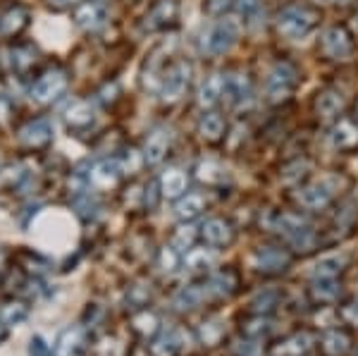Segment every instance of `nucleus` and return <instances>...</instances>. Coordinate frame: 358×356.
Listing matches in <instances>:
<instances>
[{"mask_svg":"<svg viewBox=\"0 0 358 356\" xmlns=\"http://www.w3.org/2000/svg\"><path fill=\"white\" fill-rule=\"evenodd\" d=\"M317 24V13L303 5H289L277 15V29L289 41H301Z\"/></svg>","mask_w":358,"mask_h":356,"instance_id":"1","label":"nucleus"},{"mask_svg":"<svg viewBox=\"0 0 358 356\" xmlns=\"http://www.w3.org/2000/svg\"><path fill=\"white\" fill-rule=\"evenodd\" d=\"M241 34V22L234 20V17H224V20H217L215 24L206 31L203 36V50L208 55H224L234 48L236 41H239Z\"/></svg>","mask_w":358,"mask_h":356,"instance_id":"2","label":"nucleus"},{"mask_svg":"<svg viewBox=\"0 0 358 356\" xmlns=\"http://www.w3.org/2000/svg\"><path fill=\"white\" fill-rule=\"evenodd\" d=\"M67 84H69L67 72L62 70V67L53 65L38 74V79L31 84V89H29V96H31V101L38 103V106H48V103L57 101L65 94Z\"/></svg>","mask_w":358,"mask_h":356,"instance_id":"3","label":"nucleus"},{"mask_svg":"<svg viewBox=\"0 0 358 356\" xmlns=\"http://www.w3.org/2000/svg\"><path fill=\"white\" fill-rule=\"evenodd\" d=\"M299 74L289 65V62H277L273 70L265 77V94H268L270 103H282L292 96V91L296 89Z\"/></svg>","mask_w":358,"mask_h":356,"instance_id":"4","label":"nucleus"},{"mask_svg":"<svg viewBox=\"0 0 358 356\" xmlns=\"http://www.w3.org/2000/svg\"><path fill=\"white\" fill-rule=\"evenodd\" d=\"M189 82H192V65L187 60H177L163 74V84H160V99L165 103H177L187 94Z\"/></svg>","mask_w":358,"mask_h":356,"instance_id":"5","label":"nucleus"},{"mask_svg":"<svg viewBox=\"0 0 358 356\" xmlns=\"http://www.w3.org/2000/svg\"><path fill=\"white\" fill-rule=\"evenodd\" d=\"M17 141L27 151H41L48 148L53 141V122L48 118H34L27 120L20 129H17Z\"/></svg>","mask_w":358,"mask_h":356,"instance_id":"6","label":"nucleus"},{"mask_svg":"<svg viewBox=\"0 0 358 356\" xmlns=\"http://www.w3.org/2000/svg\"><path fill=\"white\" fill-rule=\"evenodd\" d=\"M270 227H273L275 232H280L282 237L289 239L296 249H310V246H313V232H310L306 220H301L299 215H292V213L275 215Z\"/></svg>","mask_w":358,"mask_h":356,"instance_id":"7","label":"nucleus"},{"mask_svg":"<svg viewBox=\"0 0 358 356\" xmlns=\"http://www.w3.org/2000/svg\"><path fill=\"white\" fill-rule=\"evenodd\" d=\"M320 48L330 60H349L354 53V43H351V36L344 27L325 29L320 36Z\"/></svg>","mask_w":358,"mask_h":356,"instance_id":"8","label":"nucleus"},{"mask_svg":"<svg viewBox=\"0 0 358 356\" xmlns=\"http://www.w3.org/2000/svg\"><path fill=\"white\" fill-rule=\"evenodd\" d=\"M72 20L84 31H96V29H101L108 22V8L103 3H98V0H82L74 8Z\"/></svg>","mask_w":358,"mask_h":356,"instance_id":"9","label":"nucleus"},{"mask_svg":"<svg viewBox=\"0 0 358 356\" xmlns=\"http://www.w3.org/2000/svg\"><path fill=\"white\" fill-rule=\"evenodd\" d=\"M222 99L232 108H248L253 103V86L246 74H227Z\"/></svg>","mask_w":358,"mask_h":356,"instance_id":"10","label":"nucleus"},{"mask_svg":"<svg viewBox=\"0 0 358 356\" xmlns=\"http://www.w3.org/2000/svg\"><path fill=\"white\" fill-rule=\"evenodd\" d=\"M120 175H122V168H120L117 158L113 160H98L89 168L86 172V177H89V189L94 187L98 192H103V189H113L117 185Z\"/></svg>","mask_w":358,"mask_h":356,"instance_id":"11","label":"nucleus"},{"mask_svg":"<svg viewBox=\"0 0 358 356\" xmlns=\"http://www.w3.org/2000/svg\"><path fill=\"white\" fill-rule=\"evenodd\" d=\"M172 143V131L167 127H155L151 134L146 136V143H143V160L148 165H158L163 163V158L170 151Z\"/></svg>","mask_w":358,"mask_h":356,"instance_id":"12","label":"nucleus"},{"mask_svg":"<svg viewBox=\"0 0 358 356\" xmlns=\"http://www.w3.org/2000/svg\"><path fill=\"white\" fill-rule=\"evenodd\" d=\"M62 118H65V124L69 129L82 131V129H89L91 124L96 122V111H94V106H91V101L77 99L65 108Z\"/></svg>","mask_w":358,"mask_h":356,"instance_id":"13","label":"nucleus"},{"mask_svg":"<svg viewBox=\"0 0 358 356\" xmlns=\"http://www.w3.org/2000/svg\"><path fill=\"white\" fill-rule=\"evenodd\" d=\"M8 60L15 74L27 77V74L38 65V48L34 43H15L13 48L8 50Z\"/></svg>","mask_w":358,"mask_h":356,"instance_id":"14","label":"nucleus"},{"mask_svg":"<svg viewBox=\"0 0 358 356\" xmlns=\"http://www.w3.org/2000/svg\"><path fill=\"white\" fill-rule=\"evenodd\" d=\"M334 197V189L330 187V182L322 180V182H313V185L303 187L299 192V201H301L303 208H310V211H317V208H325L327 204L332 201Z\"/></svg>","mask_w":358,"mask_h":356,"instance_id":"15","label":"nucleus"},{"mask_svg":"<svg viewBox=\"0 0 358 356\" xmlns=\"http://www.w3.org/2000/svg\"><path fill=\"white\" fill-rule=\"evenodd\" d=\"M177 13H179V8L175 0H158L151 8V13L146 15V29H151V31L167 29L170 24H175Z\"/></svg>","mask_w":358,"mask_h":356,"instance_id":"16","label":"nucleus"},{"mask_svg":"<svg viewBox=\"0 0 358 356\" xmlns=\"http://www.w3.org/2000/svg\"><path fill=\"white\" fill-rule=\"evenodd\" d=\"M165 57H163V50H153L151 55H148L146 65H143V72H141V84L146 91H155L158 94L160 91V84H163V74L167 67L163 65Z\"/></svg>","mask_w":358,"mask_h":356,"instance_id":"17","label":"nucleus"},{"mask_svg":"<svg viewBox=\"0 0 358 356\" xmlns=\"http://www.w3.org/2000/svg\"><path fill=\"white\" fill-rule=\"evenodd\" d=\"M29 27V10L22 5H10L0 13V36H17Z\"/></svg>","mask_w":358,"mask_h":356,"instance_id":"18","label":"nucleus"},{"mask_svg":"<svg viewBox=\"0 0 358 356\" xmlns=\"http://www.w3.org/2000/svg\"><path fill=\"white\" fill-rule=\"evenodd\" d=\"M344 111V96L337 89H322L315 96V113L322 120L339 118V113Z\"/></svg>","mask_w":358,"mask_h":356,"instance_id":"19","label":"nucleus"},{"mask_svg":"<svg viewBox=\"0 0 358 356\" xmlns=\"http://www.w3.org/2000/svg\"><path fill=\"white\" fill-rule=\"evenodd\" d=\"M201 237L210 246H224L234 239V229L227 220H222V218H210V220H206L203 227H201Z\"/></svg>","mask_w":358,"mask_h":356,"instance_id":"20","label":"nucleus"},{"mask_svg":"<svg viewBox=\"0 0 358 356\" xmlns=\"http://www.w3.org/2000/svg\"><path fill=\"white\" fill-rule=\"evenodd\" d=\"M330 139L337 151H351L358 146V124L349 118H339V122L332 127Z\"/></svg>","mask_w":358,"mask_h":356,"instance_id":"21","label":"nucleus"},{"mask_svg":"<svg viewBox=\"0 0 358 356\" xmlns=\"http://www.w3.org/2000/svg\"><path fill=\"white\" fill-rule=\"evenodd\" d=\"M224 82H227V74H210L206 77V82L199 89V103L203 108H213L217 101H222L224 94Z\"/></svg>","mask_w":358,"mask_h":356,"instance_id":"22","label":"nucleus"},{"mask_svg":"<svg viewBox=\"0 0 358 356\" xmlns=\"http://www.w3.org/2000/svg\"><path fill=\"white\" fill-rule=\"evenodd\" d=\"M199 134L203 136L206 141H217V139H222V134H224V118L220 113H215V111H208L201 115V120H199Z\"/></svg>","mask_w":358,"mask_h":356,"instance_id":"23","label":"nucleus"},{"mask_svg":"<svg viewBox=\"0 0 358 356\" xmlns=\"http://www.w3.org/2000/svg\"><path fill=\"white\" fill-rule=\"evenodd\" d=\"M253 263H256L258 271H282V268L289 263V256H287L285 251L268 246V249H261L253 256Z\"/></svg>","mask_w":358,"mask_h":356,"instance_id":"24","label":"nucleus"},{"mask_svg":"<svg viewBox=\"0 0 358 356\" xmlns=\"http://www.w3.org/2000/svg\"><path fill=\"white\" fill-rule=\"evenodd\" d=\"M160 187H163V194L167 199H177L182 197L184 192H187V172L184 170H167L163 175V180H160Z\"/></svg>","mask_w":358,"mask_h":356,"instance_id":"25","label":"nucleus"},{"mask_svg":"<svg viewBox=\"0 0 358 356\" xmlns=\"http://www.w3.org/2000/svg\"><path fill=\"white\" fill-rule=\"evenodd\" d=\"M196 175H199V180L206 182V185H222V182L227 180V170H224L220 163H215V160H201V163L196 165Z\"/></svg>","mask_w":358,"mask_h":356,"instance_id":"26","label":"nucleus"},{"mask_svg":"<svg viewBox=\"0 0 358 356\" xmlns=\"http://www.w3.org/2000/svg\"><path fill=\"white\" fill-rule=\"evenodd\" d=\"M310 335H306V332H301V335H292L289 340H285L280 344V347L275 349V356H299L303 354L306 349H310Z\"/></svg>","mask_w":358,"mask_h":356,"instance_id":"27","label":"nucleus"},{"mask_svg":"<svg viewBox=\"0 0 358 356\" xmlns=\"http://www.w3.org/2000/svg\"><path fill=\"white\" fill-rule=\"evenodd\" d=\"M344 266H346V256H337V254L325 256L313 266V275L315 278H334V275L344 271Z\"/></svg>","mask_w":358,"mask_h":356,"instance_id":"28","label":"nucleus"},{"mask_svg":"<svg viewBox=\"0 0 358 356\" xmlns=\"http://www.w3.org/2000/svg\"><path fill=\"white\" fill-rule=\"evenodd\" d=\"M206 208V199L201 194H187L182 201L177 204V215L184 218V220H192Z\"/></svg>","mask_w":358,"mask_h":356,"instance_id":"29","label":"nucleus"},{"mask_svg":"<svg viewBox=\"0 0 358 356\" xmlns=\"http://www.w3.org/2000/svg\"><path fill=\"white\" fill-rule=\"evenodd\" d=\"M313 294H315V299H320V301H332V299H337V294H339L337 280H334V278H315V283H313Z\"/></svg>","mask_w":358,"mask_h":356,"instance_id":"30","label":"nucleus"},{"mask_svg":"<svg viewBox=\"0 0 358 356\" xmlns=\"http://www.w3.org/2000/svg\"><path fill=\"white\" fill-rule=\"evenodd\" d=\"M322 349H325V352L330 354V356L344 354L346 349H349V337H346L344 332H339V330L327 332V335L322 337Z\"/></svg>","mask_w":358,"mask_h":356,"instance_id":"31","label":"nucleus"},{"mask_svg":"<svg viewBox=\"0 0 358 356\" xmlns=\"http://www.w3.org/2000/svg\"><path fill=\"white\" fill-rule=\"evenodd\" d=\"M232 287H234L232 275L217 273V275H213V278H210V283H208L206 290L213 292V294H217V297H224V294H229V292H232Z\"/></svg>","mask_w":358,"mask_h":356,"instance_id":"32","label":"nucleus"},{"mask_svg":"<svg viewBox=\"0 0 358 356\" xmlns=\"http://www.w3.org/2000/svg\"><path fill=\"white\" fill-rule=\"evenodd\" d=\"M151 352L153 356H172L177 352V340H175V332H170V335H165L160 337V340H155L153 342V347H151Z\"/></svg>","mask_w":358,"mask_h":356,"instance_id":"33","label":"nucleus"},{"mask_svg":"<svg viewBox=\"0 0 358 356\" xmlns=\"http://www.w3.org/2000/svg\"><path fill=\"white\" fill-rule=\"evenodd\" d=\"M210 263H213V254H208L206 249H194L192 254L187 256V266L192 268V271H206Z\"/></svg>","mask_w":358,"mask_h":356,"instance_id":"34","label":"nucleus"},{"mask_svg":"<svg viewBox=\"0 0 358 356\" xmlns=\"http://www.w3.org/2000/svg\"><path fill=\"white\" fill-rule=\"evenodd\" d=\"M194 237H196L194 227H177L175 237H172V246H175L177 251H187L189 246L194 244Z\"/></svg>","mask_w":358,"mask_h":356,"instance_id":"35","label":"nucleus"},{"mask_svg":"<svg viewBox=\"0 0 358 356\" xmlns=\"http://www.w3.org/2000/svg\"><path fill=\"white\" fill-rule=\"evenodd\" d=\"M203 294H206L203 290H196V287H187V290L179 292L177 304H182V308H187V306H196V304H199L201 299H203Z\"/></svg>","mask_w":358,"mask_h":356,"instance_id":"36","label":"nucleus"},{"mask_svg":"<svg viewBox=\"0 0 358 356\" xmlns=\"http://www.w3.org/2000/svg\"><path fill=\"white\" fill-rule=\"evenodd\" d=\"M277 301V292L275 290H265L261 294L253 299V306H256V311H268V308H273Z\"/></svg>","mask_w":358,"mask_h":356,"instance_id":"37","label":"nucleus"},{"mask_svg":"<svg viewBox=\"0 0 358 356\" xmlns=\"http://www.w3.org/2000/svg\"><path fill=\"white\" fill-rule=\"evenodd\" d=\"M13 115H15L13 101H10L8 96L0 94V124H8L10 120H13Z\"/></svg>","mask_w":358,"mask_h":356,"instance_id":"38","label":"nucleus"},{"mask_svg":"<svg viewBox=\"0 0 358 356\" xmlns=\"http://www.w3.org/2000/svg\"><path fill=\"white\" fill-rule=\"evenodd\" d=\"M175 246H172V249H163L160 251V268H163V271H175V266H177V254H175Z\"/></svg>","mask_w":358,"mask_h":356,"instance_id":"39","label":"nucleus"},{"mask_svg":"<svg viewBox=\"0 0 358 356\" xmlns=\"http://www.w3.org/2000/svg\"><path fill=\"white\" fill-rule=\"evenodd\" d=\"M234 5V0H206V8L210 15H224Z\"/></svg>","mask_w":358,"mask_h":356,"instance_id":"40","label":"nucleus"},{"mask_svg":"<svg viewBox=\"0 0 358 356\" xmlns=\"http://www.w3.org/2000/svg\"><path fill=\"white\" fill-rule=\"evenodd\" d=\"M270 330V323L268 320H251V323L246 325V335H251V337H261V335H265V332Z\"/></svg>","mask_w":358,"mask_h":356,"instance_id":"41","label":"nucleus"},{"mask_svg":"<svg viewBox=\"0 0 358 356\" xmlns=\"http://www.w3.org/2000/svg\"><path fill=\"white\" fill-rule=\"evenodd\" d=\"M129 156H122V158H117V163H120V168H122V172H134L138 165V158H136V151H127Z\"/></svg>","mask_w":358,"mask_h":356,"instance_id":"42","label":"nucleus"},{"mask_svg":"<svg viewBox=\"0 0 358 356\" xmlns=\"http://www.w3.org/2000/svg\"><path fill=\"white\" fill-rule=\"evenodd\" d=\"M220 332H222V328L217 323H208V325H203V330H201V335H203V340L208 342V344H213L220 337Z\"/></svg>","mask_w":358,"mask_h":356,"instance_id":"43","label":"nucleus"},{"mask_svg":"<svg viewBox=\"0 0 358 356\" xmlns=\"http://www.w3.org/2000/svg\"><path fill=\"white\" fill-rule=\"evenodd\" d=\"M82 3V0H48V5L50 8H55V10H65V8H77V5Z\"/></svg>","mask_w":358,"mask_h":356,"instance_id":"44","label":"nucleus"},{"mask_svg":"<svg viewBox=\"0 0 358 356\" xmlns=\"http://www.w3.org/2000/svg\"><path fill=\"white\" fill-rule=\"evenodd\" d=\"M136 323H138V328H141L143 332H151L155 328V318L153 315H143V318H136Z\"/></svg>","mask_w":358,"mask_h":356,"instance_id":"45","label":"nucleus"},{"mask_svg":"<svg viewBox=\"0 0 358 356\" xmlns=\"http://www.w3.org/2000/svg\"><path fill=\"white\" fill-rule=\"evenodd\" d=\"M344 315L349 320H354V323H358V301L356 304H351V306H346L344 308Z\"/></svg>","mask_w":358,"mask_h":356,"instance_id":"46","label":"nucleus"},{"mask_svg":"<svg viewBox=\"0 0 358 356\" xmlns=\"http://www.w3.org/2000/svg\"><path fill=\"white\" fill-rule=\"evenodd\" d=\"M317 5H334V3H339V0H315Z\"/></svg>","mask_w":358,"mask_h":356,"instance_id":"47","label":"nucleus"},{"mask_svg":"<svg viewBox=\"0 0 358 356\" xmlns=\"http://www.w3.org/2000/svg\"><path fill=\"white\" fill-rule=\"evenodd\" d=\"M3 261H5V251L0 249V266H3Z\"/></svg>","mask_w":358,"mask_h":356,"instance_id":"48","label":"nucleus"},{"mask_svg":"<svg viewBox=\"0 0 358 356\" xmlns=\"http://www.w3.org/2000/svg\"><path fill=\"white\" fill-rule=\"evenodd\" d=\"M356 113H358V111H356Z\"/></svg>","mask_w":358,"mask_h":356,"instance_id":"49","label":"nucleus"}]
</instances>
